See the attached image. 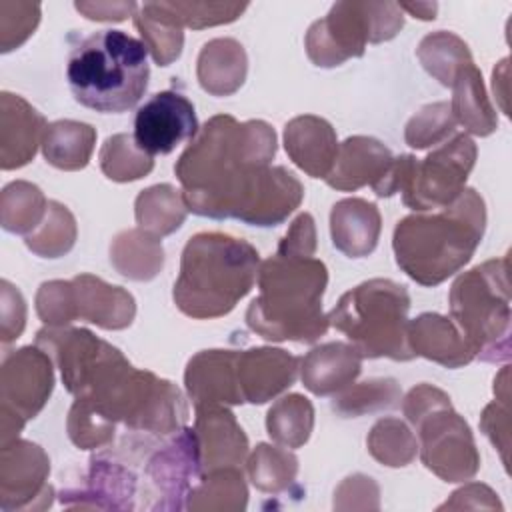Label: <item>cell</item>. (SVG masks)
<instances>
[{"mask_svg":"<svg viewBox=\"0 0 512 512\" xmlns=\"http://www.w3.org/2000/svg\"><path fill=\"white\" fill-rule=\"evenodd\" d=\"M366 446H368V452L380 464L390 468L408 466L418 452L416 436L398 418L378 420L366 438Z\"/></svg>","mask_w":512,"mask_h":512,"instance_id":"37","label":"cell"},{"mask_svg":"<svg viewBox=\"0 0 512 512\" xmlns=\"http://www.w3.org/2000/svg\"><path fill=\"white\" fill-rule=\"evenodd\" d=\"M0 106V164L2 170L20 168L34 158L48 124L44 116L18 94L2 92Z\"/></svg>","mask_w":512,"mask_h":512,"instance_id":"18","label":"cell"},{"mask_svg":"<svg viewBox=\"0 0 512 512\" xmlns=\"http://www.w3.org/2000/svg\"><path fill=\"white\" fill-rule=\"evenodd\" d=\"M400 10H406L410 14H416L414 18H420V20H434L436 18V10H438V4H398Z\"/></svg>","mask_w":512,"mask_h":512,"instance_id":"47","label":"cell"},{"mask_svg":"<svg viewBox=\"0 0 512 512\" xmlns=\"http://www.w3.org/2000/svg\"><path fill=\"white\" fill-rule=\"evenodd\" d=\"M274 154L276 134L264 120H206L174 164L188 212L250 224L266 200Z\"/></svg>","mask_w":512,"mask_h":512,"instance_id":"1","label":"cell"},{"mask_svg":"<svg viewBox=\"0 0 512 512\" xmlns=\"http://www.w3.org/2000/svg\"><path fill=\"white\" fill-rule=\"evenodd\" d=\"M248 58L244 46L234 38H214L198 54L196 76L200 86L212 96L234 94L246 78Z\"/></svg>","mask_w":512,"mask_h":512,"instance_id":"24","label":"cell"},{"mask_svg":"<svg viewBox=\"0 0 512 512\" xmlns=\"http://www.w3.org/2000/svg\"><path fill=\"white\" fill-rule=\"evenodd\" d=\"M316 250V228L308 212L298 214V218L288 228L286 236L280 240L276 254L284 256H314Z\"/></svg>","mask_w":512,"mask_h":512,"instance_id":"44","label":"cell"},{"mask_svg":"<svg viewBox=\"0 0 512 512\" xmlns=\"http://www.w3.org/2000/svg\"><path fill=\"white\" fill-rule=\"evenodd\" d=\"M300 364L302 384L316 396H332L358 378L362 356L348 342H326L314 346Z\"/></svg>","mask_w":512,"mask_h":512,"instance_id":"21","label":"cell"},{"mask_svg":"<svg viewBox=\"0 0 512 512\" xmlns=\"http://www.w3.org/2000/svg\"><path fill=\"white\" fill-rule=\"evenodd\" d=\"M410 296L406 286L372 278L344 292L328 312L332 328L342 332L362 358L414 360L408 344Z\"/></svg>","mask_w":512,"mask_h":512,"instance_id":"6","label":"cell"},{"mask_svg":"<svg viewBox=\"0 0 512 512\" xmlns=\"http://www.w3.org/2000/svg\"><path fill=\"white\" fill-rule=\"evenodd\" d=\"M76 242V220L72 212L56 202L48 200V210L42 224L24 236L28 250L42 258H60L72 250Z\"/></svg>","mask_w":512,"mask_h":512,"instance_id":"35","label":"cell"},{"mask_svg":"<svg viewBox=\"0 0 512 512\" xmlns=\"http://www.w3.org/2000/svg\"><path fill=\"white\" fill-rule=\"evenodd\" d=\"M456 132V120L448 102H434L422 106L406 124V144L422 150L448 140Z\"/></svg>","mask_w":512,"mask_h":512,"instance_id":"39","label":"cell"},{"mask_svg":"<svg viewBox=\"0 0 512 512\" xmlns=\"http://www.w3.org/2000/svg\"><path fill=\"white\" fill-rule=\"evenodd\" d=\"M100 168L114 182H130L154 168V156L140 150L130 134H114L100 148Z\"/></svg>","mask_w":512,"mask_h":512,"instance_id":"38","label":"cell"},{"mask_svg":"<svg viewBox=\"0 0 512 512\" xmlns=\"http://www.w3.org/2000/svg\"><path fill=\"white\" fill-rule=\"evenodd\" d=\"M110 262L124 278L152 280L164 266L162 242L142 228L124 230L110 244Z\"/></svg>","mask_w":512,"mask_h":512,"instance_id":"26","label":"cell"},{"mask_svg":"<svg viewBox=\"0 0 512 512\" xmlns=\"http://www.w3.org/2000/svg\"><path fill=\"white\" fill-rule=\"evenodd\" d=\"M70 282L76 320H86L104 330H122L132 324L136 302L128 290L106 284L92 274H78Z\"/></svg>","mask_w":512,"mask_h":512,"instance_id":"19","label":"cell"},{"mask_svg":"<svg viewBox=\"0 0 512 512\" xmlns=\"http://www.w3.org/2000/svg\"><path fill=\"white\" fill-rule=\"evenodd\" d=\"M46 210L48 202L38 186L24 180L4 186L0 196V220L4 230L28 236L42 224Z\"/></svg>","mask_w":512,"mask_h":512,"instance_id":"32","label":"cell"},{"mask_svg":"<svg viewBox=\"0 0 512 512\" xmlns=\"http://www.w3.org/2000/svg\"><path fill=\"white\" fill-rule=\"evenodd\" d=\"M400 386L394 378H370L360 384H350L332 400V410L342 418L394 408L400 400Z\"/></svg>","mask_w":512,"mask_h":512,"instance_id":"34","label":"cell"},{"mask_svg":"<svg viewBox=\"0 0 512 512\" xmlns=\"http://www.w3.org/2000/svg\"><path fill=\"white\" fill-rule=\"evenodd\" d=\"M236 362L238 350H202L188 360L184 384L194 408L244 404Z\"/></svg>","mask_w":512,"mask_h":512,"instance_id":"14","label":"cell"},{"mask_svg":"<svg viewBox=\"0 0 512 512\" xmlns=\"http://www.w3.org/2000/svg\"><path fill=\"white\" fill-rule=\"evenodd\" d=\"M418 436L422 464L444 482H466L480 468V454L466 420L452 410L442 392L430 404L406 416Z\"/></svg>","mask_w":512,"mask_h":512,"instance_id":"9","label":"cell"},{"mask_svg":"<svg viewBox=\"0 0 512 512\" xmlns=\"http://www.w3.org/2000/svg\"><path fill=\"white\" fill-rule=\"evenodd\" d=\"M382 230L378 206L364 198H344L332 206L330 236L336 250L348 258L374 252Z\"/></svg>","mask_w":512,"mask_h":512,"instance_id":"22","label":"cell"},{"mask_svg":"<svg viewBox=\"0 0 512 512\" xmlns=\"http://www.w3.org/2000/svg\"><path fill=\"white\" fill-rule=\"evenodd\" d=\"M486 230V204L474 188L438 212L398 220L392 236L396 264L418 284L436 286L464 268Z\"/></svg>","mask_w":512,"mask_h":512,"instance_id":"2","label":"cell"},{"mask_svg":"<svg viewBox=\"0 0 512 512\" xmlns=\"http://www.w3.org/2000/svg\"><path fill=\"white\" fill-rule=\"evenodd\" d=\"M314 428V408L302 394H288L276 400L266 414L268 436L284 448H300Z\"/></svg>","mask_w":512,"mask_h":512,"instance_id":"29","label":"cell"},{"mask_svg":"<svg viewBox=\"0 0 512 512\" xmlns=\"http://www.w3.org/2000/svg\"><path fill=\"white\" fill-rule=\"evenodd\" d=\"M404 14L394 2H338L306 34L308 58L320 68L340 66L364 54L366 44L394 38Z\"/></svg>","mask_w":512,"mask_h":512,"instance_id":"8","label":"cell"},{"mask_svg":"<svg viewBox=\"0 0 512 512\" xmlns=\"http://www.w3.org/2000/svg\"><path fill=\"white\" fill-rule=\"evenodd\" d=\"M74 8L82 12L88 20L98 22H120L126 16H134L140 4L134 2H76Z\"/></svg>","mask_w":512,"mask_h":512,"instance_id":"45","label":"cell"},{"mask_svg":"<svg viewBox=\"0 0 512 512\" xmlns=\"http://www.w3.org/2000/svg\"><path fill=\"white\" fill-rule=\"evenodd\" d=\"M116 432V424L102 418L90 406L80 400H74L68 414V436L82 450L102 448L112 442Z\"/></svg>","mask_w":512,"mask_h":512,"instance_id":"41","label":"cell"},{"mask_svg":"<svg viewBox=\"0 0 512 512\" xmlns=\"http://www.w3.org/2000/svg\"><path fill=\"white\" fill-rule=\"evenodd\" d=\"M158 8L176 24L190 28H206L234 22L248 4L236 2H158Z\"/></svg>","mask_w":512,"mask_h":512,"instance_id":"40","label":"cell"},{"mask_svg":"<svg viewBox=\"0 0 512 512\" xmlns=\"http://www.w3.org/2000/svg\"><path fill=\"white\" fill-rule=\"evenodd\" d=\"M300 358L282 348L238 350V382L244 402L264 404L288 390L298 376Z\"/></svg>","mask_w":512,"mask_h":512,"instance_id":"15","label":"cell"},{"mask_svg":"<svg viewBox=\"0 0 512 512\" xmlns=\"http://www.w3.org/2000/svg\"><path fill=\"white\" fill-rule=\"evenodd\" d=\"M246 468L252 484L258 490L278 494L288 490V486L294 482L298 472V458L284 448L258 444L250 454Z\"/></svg>","mask_w":512,"mask_h":512,"instance_id":"36","label":"cell"},{"mask_svg":"<svg viewBox=\"0 0 512 512\" xmlns=\"http://www.w3.org/2000/svg\"><path fill=\"white\" fill-rule=\"evenodd\" d=\"M256 282L260 294L246 310V324L260 338L312 344L326 334L330 322L322 296L328 270L322 260L274 254L260 262Z\"/></svg>","mask_w":512,"mask_h":512,"instance_id":"3","label":"cell"},{"mask_svg":"<svg viewBox=\"0 0 512 512\" xmlns=\"http://www.w3.org/2000/svg\"><path fill=\"white\" fill-rule=\"evenodd\" d=\"M480 426L484 430V434L492 440V444L498 448V436L502 434V438L508 440V404L502 402L498 404L496 400L492 404H488L482 412V420Z\"/></svg>","mask_w":512,"mask_h":512,"instance_id":"46","label":"cell"},{"mask_svg":"<svg viewBox=\"0 0 512 512\" xmlns=\"http://www.w3.org/2000/svg\"><path fill=\"white\" fill-rule=\"evenodd\" d=\"M260 262L258 250L242 238L194 234L182 250L172 290L176 308L196 320L226 316L254 288Z\"/></svg>","mask_w":512,"mask_h":512,"instance_id":"4","label":"cell"},{"mask_svg":"<svg viewBox=\"0 0 512 512\" xmlns=\"http://www.w3.org/2000/svg\"><path fill=\"white\" fill-rule=\"evenodd\" d=\"M408 344L414 356H424L446 368H460L474 360V352L456 324L436 312L408 320Z\"/></svg>","mask_w":512,"mask_h":512,"instance_id":"23","label":"cell"},{"mask_svg":"<svg viewBox=\"0 0 512 512\" xmlns=\"http://www.w3.org/2000/svg\"><path fill=\"white\" fill-rule=\"evenodd\" d=\"M450 112L456 124H462L476 136H488L498 128L496 112L486 96L482 74L474 62H468L458 70L452 82Z\"/></svg>","mask_w":512,"mask_h":512,"instance_id":"25","label":"cell"},{"mask_svg":"<svg viewBox=\"0 0 512 512\" xmlns=\"http://www.w3.org/2000/svg\"><path fill=\"white\" fill-rule=\"evenodd\" d=\"M246 484L240 468H216L204 472L198 484L190 490L188 510H244L246 508Z\"/></svg>","mask_w":512,"mask_h":512,"instance_id":"30","label":"cell"},{"mask_svg":"<svg viewBox=\"0 0 512 512\" xmlns=\"http://www.w3.org/2000/svg\"><path fill=\"white\" fill-rule=\"evenodd\" d=\"M132 18H134V26L142 36V42L146 44L148 52L152 54L158 66H168L180 56L182 44H184L182 26L170 20L158 8V2L140 4V8Z\"/></svg>","mask_w":512,"mask_h":512,"instance_id":"31","label":"cell"},{"mask_svg":"<svg viewBox=\"0 0 512 512\" xmlns=\"http://www.w3.org/2000/svg\"><path fill=\"white\" fill-rule=\"evenodd\" d=\"M36 312L46 326H68L76 320L72 282L70 280H50L40 284L36 294Z\"/></svg>","mask_w":512,"mask_h":512,"instance_id":"42","label":"cell"},{"mask_svg":"<svg viewBox=\"0 0 512 512\" xmlns=\"http://www.w3.org/2000/svg\"><path fill=\"white\" fill-rule=\"evenodd\" d=\"M394 156L380 140L372 136H350L338 146L330 174L324 178L334 190L350 192L372 186L376 192L392 168Z\"/></svg>","mask_w":512,"mask_h":512,"instance_id":"16","label":"cell"},{"mask_svg":"<svg viewBox=\"0 0 512 512\" xmlns=\"http://www.w3.org/2000/svg\"><path fill=\"white\" fill-rule=\"evenodd\" d=\"M96 130L76 120H56L46 126L42 154L48 164L60 170H80L90 162Z\"/></svg>","mask_w":512,"mask_h":512,"instance_id":"27","label":"cell"},{"mask_svg":"<svg viewBox=\"0 0 512 512\" xmlns=\"http://www.w3.org/2000/svg\"><path fill=\"white\" fill-rule=\"evenodd\" d=\"M148 48L124 30H98L72 46L66 80L74 100L100 114L134 108L148 88Z\"/></svg>","mask_w":512,"mask_h":512,"instance_id":"5","label":"cell"},{"mask_svg":"<svg viewBox=\"0 0 512 512\" xmlns=\"http://www.w3.org/2000/svg\"><path fill=\"white\" fill-rule=\"evenodd\" d=\"M450 320L474 358L500 362L510 356L508 256L486 260L460 274L450 288Z\"/></svg>","mask_w":512,"mask_h":512,"instance_id":"7","label":"cell"},{"mask_svg":"<svg viewBox=\"0 0 512 512\" xmlns=\"http://www.w3.org/2000/svg\"><path fill=\"white\" fill-rule=\"evenodd\" d=\"M2 286V342L8 344L16 340L26 324V304L16 286H12L8 280L0 282Z\"/></svg>","mask_w":512,"mask_h":512,"instance_id":"43","label":"cell"},{"mask_svg":"<svg viewBox=\"0 0 512 512\" xmlns=\"http://www.w3.org/2000/svg\"><path fill=\"white\" fill-rule=\"evenodd\" d=\"M416 56L422 62L424 70L446 88L452 86L454 76L462 66L474 62L466 42L446 30L424 36L416 48Z\"/></svg>","mask_w":512,"mask_h":512,"instance_id":"33","label":"cell"},{"mask_svg":"<svg viewBox=\"0 0 512 512\" xmlns=\"http://www.w3.org/2000/svg\"><path fill=\"white\" fill-rule=\"evenodd\" d=\"M474 140L460 132L424 160L404 154V176L400 184L402 202L418 212L438 210L452 204L466 188L476 162Z\"/></svg>","mask_w":512,"mask_h":512,"instance_id":"10","label":"cell"},{"mask_svg":"<svg viewBox=\"0 0 512 512\" xmlns=\"http://www.w3.org/2000/svg\"><path fill=\"white\" fill-rule=\"evenodd\" d=\"M48 474L50 460L38 444L18 438L4 444L0 464L2 510L34 508V498L52 492V486L46 484Z\"/></svg>","mask_w":512,"mask_h":512,"instance_id":"13","label":"cell"},{"mask_svg":"<svg viewBox=\"0 0 512 512\" xmlns=\"http://www.w3.org/2000/svg\"><path fill=\"white\" fill-rule=\"evenodd\" d=\"M188 208L182 192L170 184H156L142 190L134 202L138 228L162 238L172 234L186 220Z\"/></svg>","mask_w":512,"mask_h":512,"instance_id":"28","label":"cell"},{"mask_svg":"<svg viewBox=\"0 0 512 512\" xmlns=\"http://www.w3.org/2000/svg\"><path fill=\"white\" fill-rule=\"evenodd\" d=\"M194 104L178 90L152 94L134 116V142L150 156L170 154L198 134Z\"/></svg>","mask_w":512,"mask_h":512,"instance_id":"12","label":"cell"},{"mask_svg":"<svg viewBox=\"0 0 512 512\" xmlns=\"http://www.w3.org/2000/svg\"><path fill=\"white\" fill-rule=\"evenodd\" d=\"M52 388V358L40 346H24L4 356L0 372L2 446L16 440L24 424L44 408Z\"/></svg>","mask_w":512,"mask_h":512,"instance_id":"11","label":"cell"},{"mask_svg":"<svg viewBox=\"0 0 512 512\" xmlns=\"http://www.w3.org/2000/svg\"><path fill=\"white\" fill-rule=\"evenodd\" d=\"M338 146L332 124L320 116H296L284 128V148L290 160L312 178L330 174Z\"/></svg>","mask_w":512,"mask_h":512,"instance_id":"20","label":"cell"},{"mask_svg":"<svg viewBox=\"0 0 512 512\" xmlns=\"http://www.w3.org/2000/svg\"><path fill=\"white\" fill-rule=\"evenodd\" d=\"M194 410V430L200 444L202 470L238 468L248 454V438L234 414L222 404L200 406Z\"/></svg>","mask_w":512,"mask_h":512,"instance_id":"17","label":"cell"}]
</instances>
